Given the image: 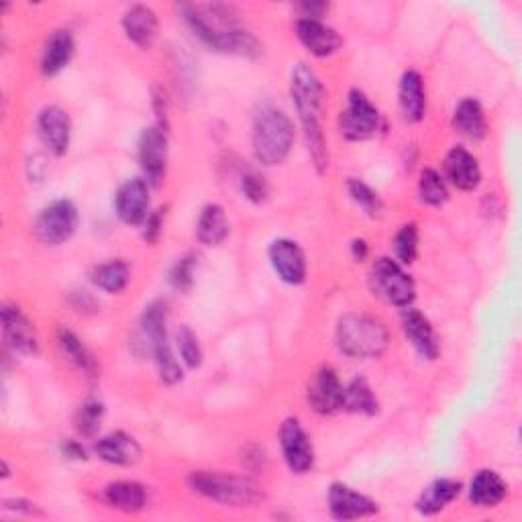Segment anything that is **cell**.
<instances>
[{
	"label": "cell",
	"mask_w": 522,
	"mask_h": 522,
	"mask_svg": "<svg viewBox=\"0 0 522 522\" xmlns=\"http://www.w3.org/2000/svg\"><path fill=\"white\" fill-rule=\"evenodd\" d=\"M62 453L68 457V459H86V451H84V447L80 445V443H76V441H66L64 445H62Z\"/></svg>",
	"instance_id": "7bdbcfd3"
},
{
	"label": "cell",
	"mask_w": 522,
	"mask_h": 522,
	"mask_svg": "<svg viewBox=\"0 0 522 522\" xmlns=\"http://www.w3.org/2000/svg\"><path fill=\"white\" fill-rule=\"evenodd\" d=\"M296 37L300 45L315 58H329L341 49L343 37L321 19H306L300 17L296 21Z\"/></svg>",
	"instance_id": "9a60e30c"
},
{
	"label": "cell",
	"mask_w": 522,
	"mask_h": 522,
	"mask_svg": "<svg viewBox=\"0 0 522 522\" xmlns=\"http://www.w3.org/2000/svg\"><path fill=\"white\" fill-rule=\"evenodd\" d=\"M329 510L337 520H357L374 516L378 512V504L351 486L335 482L329 488Z\"/></svg>",
	"instance_id": "d6986e66"
},
{
	"label": "cell",
	"mask_w": 522,
	"mask_h": 522,
	"mask_svg": "<svg viewBox=\"0 0 522 522\" xmlns=\"http://www.w3.org/2000/svg\"><path fill=\"white\" fill-rule=\"evenodd\" d=\"M143 333L149 341L155 368L164 384L174 386L182 380V365L174 357L170 337H168V306L162 300L151 302L143 312Z\"/></svg>",
	"instance_id": "8992f818"
},
{
	"label": "cell",
	"mask_w": 522,
	"mask_h": 522,
	"mask_svg": "<svg viewBox=\"0 0 522 522\" xmlns=\"http://www.w3.org/2000/svg\"><path fill=\"white\" fill-rule=\"evenodd\" d=\"M337 347L353 359H376L390 347V333L386 325L363 312H347L335 329Z\"/></svg>",
	"instance_id": "277c9868"
},
{
	"label": "cell",
	"mask_w": 522,
	"mask_h": 522,
	"mask_svg": "<svg viewBox=\"0 0 522 522\" xmlns=\"http://www.w3.org/2000/svg\"><path fill=\"white\" fill-rule=\"evenodd\" d=\"M453 129L472 141H484L488 135V121L484 107L476 98H463L453 113Z\"/></svg>",
	"instance_id": "4316f807"
},
{
	"label": "cell",
	"mask_w": 522,
	"mask_h": 522,
	"mask_svg": "<svg viewBox=\"0 0 522 522\" xmlns=\"http://www.w3.org/2000/svg\"><path fill=\"white\" fill-rule=\"evenodd\" d=\"M443 168H445V178L457 190L472 192L482 182V170H480L478 158L465 147L449 149V153L445 155Z\"/></svg>",
	"instance_id": "ffe728a7"
},
{
	"label": "cell",
	"mask_w": 522,
	"mask_h": 522,
	"mask_svg": "<svg viewBox=\"0 0 522 522\" xmlns=\"http://www.w3.org/2000/svg\"><path fill=\"white\" fill-rule=\"evenodd\" d=\"M241 192L249 202L261 204V202H266L270 196V184L259 172L251 170L241 176Z\"/></svg>",
	"instance_id": "f35d334b"
},
{
	"label": "cell",
	"mask_w": 522,
	"mask_h": 522,
	"mask_svg": "<svg viewBox=\"0 0 522 522\" xmlns=\"http://www.w3.org/2000/svg\"><path fill=\"white\" fill-rule=\"evenodd\" d=\"M461 494V484L449 478L443 480H435L433 484H429L421 498L416 500V510L425 516H435L441 510H445L451 502H455Z\"/></svg>",
	"instance_id": "f1b7e54d"
},
{
	"label": "cell",
	"mask_w": 522,
	"mask_h": 522,
	"mask_svg": "<svg viewBox=\"0 0 522 522\" xmlns=\"http://www.w3.org/2000/svg\"><path fill=\"white\" fill-rule=\"evenodd\" d=\"M176 345H178L180 357H182L186 368H190V370L200 368V365H202V347H200L196 333L190 327H180V331L176 333Z\"/></svg>",
	"instance_id": "8d00e7d4"
},
{
	"label": "cell",
	"mask_w": 522,
	"mask_h": 522,
	"mask_svg": "<svg viewBox=\"0 0 522 522\" xmlns=\"http://www.w3.org/2000/svg\"><path fill=\"white\" fill-rule=\"evenodd\" d=\"M398 102L400 111L406 123H421L427 113V92L425 82L419 72H404L400 78V90H398Z\"/></svg>",
	"instance_id": "603a6c76"
},
{
	"label": "cell",
	"mask_w": 522,
	"mask_h": 522,
	"mask_svg": "<svg viewBox=\"0 0 522 522\" xmlns=\"http://www.w3.org/2000/svg\"><path fill=\"white\" fill-rule=\"evenodd\" d=\"M104 419V406L98 400H86L76 412V431L82 437H94Z\"/></svg>",
	"instance_id": "d590c367"
},
{
	"label": "cell",
	"mask_w": 522,
	"mask_h": 522,
	"mask_svg": "<svg viewBox=\"0 0 522 522\" xmlns=\"http://www.w3.org/2000/svg\"><path fill=\"white\" fill-rule=\"evenodd\" d=\"M115 213L125 225H143L149 217V182L145 178L121 184L115 194Z\"/></svg>",
	"instance_id": "2e32d148"
},
{
	"label": "cell",
	"mask_w": 522,
	"mask_h": 522,
	"mask_svg": "<svg viewBox=\"0 0 522 522\" xmlns=\"http://www.w3.org/2000/svg\"><path fill=\"white\" fill-rule=\"evenodd\" d=\"M102 500L115 510L135 514L147 506V488L133 480L111 482L109 486H104Z\"/></svg>",
	"instance_id": "484cf974"
},
{
	"label": "cell",
	"mask_w": 522,
	"mask_h": 522,
	"mask_svg": "<svg viewBox=\"0 0 522 522\" xmlns=\"http://www.w3.org/2000/svg\"><path fill=\"white\" fill-rule=\"evenodd\" d=\"M384 119L376 104L361 90L347 94V107L339 115V133L347 141H368L378 135Z\"/></svg>",
	"instance_id": "ba28073f"
},
{
	"label": "cell",
	"mask_w": 522,
	"mask_h": 522,
	"mask_svg": "<svg viewBox=\"0 0 522 522\" xmlns=\"http://www.w3.org/2000/svg\"><path fill=\"white\" fill-rule=\"evenodd\" d=\"M76 41L72 31L60 29L51 33L41 54V72L43 76H58L74 58Z\"/></svg>",
	"instance_id": "cb8c5ba5"
},
{
	"label": "cell",
	"mask_w": 522,
	"mask_h": 522,
	"mask_svg": "<svg viewBox=\"0 0 522 522\" xmlns=\"http://www.w3.org/2000/svg\"><path fill=\"white\" fill-rule=\"evenodd\" d=\"M296 131L290 117L276 107H261L253 119V155L261 166H280L294 147Z\"/></svg>",
	"instance_id": "3957f363"
},
{
	"label": "cell",
	"mask_w": 522,
	"mask_h": 522,
	"mask_svg": "<svg viewBox=\"0 0 522 522\" xmlns=\"http://www.w3.org/2000/svg\"><path fill=\"white\" fill-rule=\"evenodd\" d=\"M392 247H394V255H396L398 264L410 266L416 259V253H419V227H416L414 223L402 225L398 229V233L394 235Z\"/></svg>",
	"instance_id": "e575fe53"
},
{
	"label": "cell",
	"mask_w": 522,
	"mask_h": 522,
	"mask_svg": "<svg viewBox=\"0 0 522 522\" xmlns=\"http://www.w3.org/2000/svg\"><path fill=\"white\" fill-rule=\"evenodd\" d=\"M370 290L376 298L396 308H408L416 296L412 276L402 268V264L390 257H380L374 261L370 270Z\"/></svg>",
	"instance_id": "52a82bcc"
},
{
	"label": "cell",
	"mask_w": 522,
	"mask_h": 522,
	"mask_svg": "<svg viewBox=\"0 0 522 522\" xmlns=\"http://www.w3.org/2000/svg\"><path fill=\"white\" fill-rule=\"evenodd\" d=\"M419 196L429 206H443L449 200V190L441 174L433 168H425L419 176Z\"/></svg>",
	"instance_id": "836d02e7"
},
{
	"label": "cell",
	"mask_w": 522,
	"mask_h": 522,
	"mask_svg": "<svg viewBox=\"0 0 522 522\" xmlns=\"http://www.w3.org/2000/svg\"><path fill=\"white\" fill-rule=\"evenodd\" d=\"M270 264L276 276L290 286H300L306 280L308 264L302 247L292 239H276L270 245Z\"/></svg>",
	"instance_id": "4fadbf2b"
},
{
	"label": "cell",
	"mask_w": 522,
	"mask_h": 522,
	"mask_svg": "<svg viewBox=\"0 0 522 522\" xmlns=\"http://www.w3.org/2000/svg\"><path fill=\"white\" fill-rule=\"evenodd\" d=\"M94 451L104 463L119 465V467H131V465L139 463L141 453H143L137 439L123 431H117V433H111L107 437L98 439L94 445Z\"/></svg>",
	"instance_id": "7402d4cb"
},
{
	"label": "cell",
	"mask_w": 522,
	"mask_h": 522,
	"mask_svg": "<svg viewBox=\"0 0 522 522\" xmlns=\"http://www.w3.org/2000/svg\"><path fill=\"white\" fill-rule=\"evenodd\" d=\"M343 410L363 416H376L380 412V402L368 382L363 378H355L343 390Z\"/></svg>",
	"instance_id": "4dcf8cb0"
},
{
	"label": "cell",
	"mask_w": 522,
	"mask_h": 522,
	"mask_svg": "<svg viewBox=\"0 0 522 522\" xmlns=\"http://www.w3.org/2000/svg\"><path fill=\"white\" fill-rule=\"evenodd\" d=\"M343 390L345 386L341 384L337 372L329 365H323L308 382L306 400L310 408L319 414H335L343 410Z\"/></svg>",
	"instance_id": "7c38bea8"
},
{
	"label": "cell",
	"mask_w": 522,
	"mask_h": 522,
	"mask_svg": "<svg viewBox=\"0 0 522 522\" xmlns=\"http://www.w3.org/2000/svg\"><path fill=\"white\" fill-rule=\"evenodd\" d=\"M78 208L70 200H56L47 204L35 219V235L43 245H62L70 241L78 229Z\"/></svg>",
	"instance_id": "9c48e42d"
},
{
	"label": "cell",
	"mask_w": 522,
	"mask_h": 522,
	"mask_svg": "<svg viewBox=\"0 0 522 522\" xmlns=\"http://www.w3.org/2000/svg\"><path fill=\"white\" fill-rule=\"evenodd\" d=\"M229 231L231 227L227 221L225 208L221 204H206L200 211L196 223L198 241L208 247H217L229 237Z\"/></svg>",
	"instance_id": "83f0119b"
},
{
	"label": "cell",
	"mask_w": 522,
	"mask_h": 522,
	"mask_svg": "<svg viewBox=\"0 0 522 522\" xmlns=\"http://www.w3.org/2000/svg\"><path fill=\"white\" fill-rule=\"evenodd\" d=\"M347 192H349L351 200H353L370 219H378V217L384 213V202H382L380 194H378L372 186L365 184V182H361V180H357V178H349V182H347Z\"/></svg>",
	"instance_id": "d6a6232c"
},
{
	"label": "cell",
	"mask_w": 522,
	"mask_h": 522,
	"mask_svg": "<svg viewBox=\"0 0 522 522\" xmlns=\"http://www.w3.org/2000/svg\"><path fill=\"white\" fill-rule=\"evenodd\" d=\"M58 345L62 349V353L70 359V363H74L80 372H84L88 378H94L98 372V363L94 359V355L90 353V349L80 341V337L68 329H60L58 331Z\"/></svg>",
	"instance_id": "1f68e13d"
},
{
	"label": "cell",
	"mask_w": 522,
	"mask_h": 522,
	"mask_svg": "<svg viewBox=\"0 0 522 522\" xmlns=\"http://www.w3.org/2000/svg\"><path fill=\"white\" fill-rule=\"evenodd\" d=\"M0 319H3V335L5 343L21 355H37L39 353V339L31 325V321L23 315L21 308L13 304H3L0 310Z\"/></svg>",
	"instance_id": "ac0fdd59"
},
{
	"label": "cell",
	"mask_w": 522,
	"mask_h": 522,
	"mask_svg": "<svg viewBox=\"0 0 522 522\" xmlns=\"http://www.w3.org/2000/svg\"><path fill=\"white\" fill-rule=\"evenodd\" d=\"M168 129L160 125L147 127L139 137L137 158L149 184H160L168 168Z\"/></svg>",
	"instance_id": "30bf717a"
},
{
	"label": "cell",
	"mask_w": 522,
	"mask_h": 522,
	"mask_svg": "<svg viewBox=\"0 0 522 522\" xmlns=\"http://www.w3.org/2000/svg\"><path fill=\"white\" fill-rule=\"evenodd\" d=\"M129 264L123 259H111L90 270V282L107 294H119L129 284Z\"/></svg>",
	"instance_id": "f546056e"
},
{
	"label": "cell",
	"mask_w": 522,
	"mask_h": 522,
	"mask_svg": "<svg viewBox=\"0 0 522 522\" xmlns=\"http://www.w3.org/2000/svg\"><path fill=\"white\" fill-rule=\"evenodd\" d=\"M178 13L186 27L213 51L227 56H239V58H259L261 56V43L257 37L247 31L239 19L233 7L213 3V5H200V3H186L178 7Z\"/></svg>",
	"instance_id": "6da1fadb"
},
{
	"label": "cell",
	"mask_w": 522,
	"mask_h": 522,
	"mask_svg": "<svg viewBox=\"0 0 522 522\" xmlns=\"http://www.w3.org/2000/svg\"><path fill=\"white\" fill-rule=\"evenodd\" d=\"M76 298H78V304H76V308L82 312V310H92L94 308V300H92V296L88 294V292H78L76 294Z\"/></svg>",
	"instance_id": "ee69618b"
},
{
	"label": "cell",
	"mask_w": 522,
	"mask_h": 522,
	"mask_svg": "<svg viewBox=\"0 0 522 522\" xmlns=\"http://www.w3.org/2000/svg\"><path fill=\"white\" fill-rule=\"evenodd\" d=\"M188 486L198 496L225 506H251L264 498V492L253 480L225 472H192Z\"/></svg>",
	"instance_id": "5b68a950"
},
{
	"label": "cell",
	"mask_w": 522,
	"mask_h": 522,
	"mask_svg": "<svg viewBox=\"0 0 522 522\" xmlns=\"http://www.w3.org/2000/svg\"><path fill=\"white\" fill-rule=\"evenodd\" d=\"M37 131L43 145L62 158L68 153L72 141V121L70 115L56 104H49L37 117Z\"/></svg>",
	"instance_id": "5bb4252c"
},
{
	"label": "cell",
	"mask_w": 522,
	"mask_h": 522,
	"mask_svg": "<svg viewBox=\"0 0 522 522\" xmlns=\"http://www.w3.org/2000/svg\"><path fill=\"white\" fill-rule=\"evenodd\" d=\"M121 25L127 39L139 49H149L155 43V39H158L160 21L151 7L133 5L125 11Z\"/></svg>",
	"instance_id": "44dd1931"
},
{
	"label": "cell",
	"mask_w": 522,
	"mask_h": 522,
	"mask_svg": "<svg viewBox=\"0 0 522 522\" xmlns=\"http://www.w3.org/2000/svg\"><path fill=\"white\" fill-rule=\"evenodd\" d=\"M351 255H353L355 261H365V259H368V255H370V245H368V241L353 239V241H351Z\"/></svg>",
	"instance_id": "b9f144b4"
},
{
	"label": "cell",
	"mask_w": 522,
	"mask_h": 522,
	"mask_svg": "<svg viewBox=\"0 0 522 522\" xmlns=\"http://www.w3.org/2000/svg\"><path fill=\"white\" fill-rule=\"evenodd\" d=\"M300 11H302V17H306V19H321L329 11V5H325V3H304V5H300Z\"/></svg>",
	"instance_id": "60d3db41"
},
{
	"label": "cell",
	"mask_w": 522,
	"mask_h": 522,
	"mask_svg": "<svg viewBox=\"0 0 522 522\" xmlns=\"http://www.w3.org/2000/svg\"><path fill=\"white\" fill-rule=\"evenodd\" d=\"M194 270H196V255L188 253L182 259H178L172 272H170V284L178 292H190L194 286Z\"/></svg>",
	"instance_id": "74e56055"
},
{
	"label": "cell",
	"mask_w": 522,
	"mask_h": 522,
	"mask_svg": "<svg viewBox=\"0 0 522 522\" xmlns=\"http://www.w3.org/2000/svg\"><path fill=\"white\" fill-rule=\"evenodd\" d=\"M280 447L288 469L296 476H302L315 467V447L298 419L290 416L280 427Z\"/></svg>",
	"instance_id": "8fae6325"
},
{
	"label": "cell",
	"mask_w": 522,
	"mask_h": 522,
	"mask_svg": "<svg viewBox=\"0 0 522 522\" xmlns=\"http://www.w3.org/2000/svg\"><path fill=\"white\" fill-rule=\"evenodd\" d=\"M164 219H166V211L164 208H158V211L149 213V217L143 221V239L147 243H158L162 237V229H164Z\"/></svg>",
	"instance_id": "ab89813d"
},
{
	"label": "cell",
	"mask_w": 522,
	"mask_h": 522,
	"mask_svg": "<svg viewBox=\"0 0 522 522\" xmlns=\"http://www.w3.org/2000/svg\"><path fill=\"white\" fill-rule=\"evenodd\" d=\"M402 333L412 349L427 361H435L439 357V339L431 325V321L416 308H404L402 312Z\"/></svg>",
	"instance_id": "e0dca14e"
},
{
	"label": "cell",
	"mask_w": 522,
	"mask_h": 522,
	"mask_svg": "<svg viewBox=\"0 0 522 522\" xmlns=\"http://www.w3.org/2000/svg\"><path fill=\"white\" fill-rule=\"evenodd\" d=\"M290 96L302 125L310 160L315 164L317 172L323 174L329 168V149L321 123L327 90L315 70L308 68L306 64H296L290 76Z\"/></svg>",
	"instance_id": "7a4b0ae2"
},
{
	"label": "cell",
	"mask_w": 522,
	"mask_h": 522,
	"mask_svg": "<svg viewBox=\"0 0 522 522\" xmlns=\"http://www.w3.org/2000/svg\"><path fill=\"white\" fill-rule=\"evenodd\" d=\"M506 494L508 484L502 480L498 472H492V469H482V472H478L467 488L469 502L480 508H494L502 504Z\"/></svg>",
	"instance_id": "d4e9b609"
}]
</instances>
